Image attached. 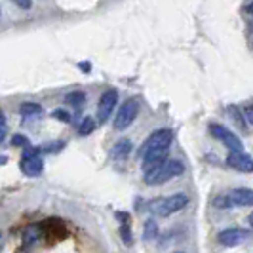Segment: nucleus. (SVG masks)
<instances>
[{"label":"nucleus","instance_id":"nucleus-27","mask_svg":"<svg viewBox=\"0 0 253 253\" xmlns=\"http://www.w3.org/2000/svg\"><path fill=\"white\" fill-rule=\"evenodd\" d=\"M248 13H252V15H253V2L250 4V6H248Z\"/></svg>","mask_w":253,"mask_h":253},{"label":"nucleus","instance_id":"nucleus-5","mask_svg":"<svg viewBox=\"0 0 253 253\" xmlns=\"http://www.w3.org/2000/svg\"><path fill=\"white\" fill-rule=\"evenodd\" d=\"M210 133L211 137H215L217 141H221L230 152H244V145H242L240 137L236 133H232L228 127L223 124H211L210 126Z\"/></svg>","mask_w":253,"mask_h":253},{"label":"nucleus","instance_id":"nucleus-2","mask_svg":"<svg viewBox=\"0 0 253 253\" xmlns=\"http://www.w3.org/2000/svg\"><path fill=\"white\" fill-rule=\"evenodd\" d=\"M185 171V166L181 164L179 160H173V158H168L164 164L160 166V168H156V169H152L149 173H145V183L147 185H162L166 181H169V179H175L177 175H181Z\"/></svg>","mask_w":253,"mask_h":253},{"label":"nucleus","instance_id":"nucleus-21","mask_svg":"<svg viewBox=\"0 0 253 253\" xmlns=\"http://www.w3.org/2000/svg\"><path fill=\"white\" fill-rule=\"evenodd\" d=\"M244 116H246V122H250V126L253 127V105H248L244 109Z\"/></svg>","mask_w":253,"mask_h":253},{"label":"nucleus","instance_id":"nucleus-18","mask_svg":"<svg viewBox=\"0 0 253 253\" xmlns=\"http://www.w3.org/2000/svg\"><path fill=\"white\" fill-rule=\"evenodd\" d=\"M120 236L124 238L126 246H131V242H133V236H131V228L127 227V225H122V227H120Z\"/></svg>","mask_w":253,"mask_h":253},{"label":"nucleus","instance_id":"nucleus-23","mask_svg":"<svg viewBox=\"0 0 253 253\" xmlns=\"http://www.w3.org/2000/svg\"><path fill=\"white\" fill-rule=\"evenodd\" d=\"M59 149H63V143H51L44 147V151H59Z\"/></svg>","mask_w":253,"mask_h":253},{"label":"nucleus","instance_id":"nucleus-8","mask_svg":"<svg viewBox=\"0 0 253 253\" xmlns=\"http://www.w3.org/2000/svg\"><path fill=\"white\" fill-rule=\"evenodd\" d=\"M116 103H118V91L116 89H107L101 97H99V101H97V120L101 124L111 118Z\"/></svg>","mask_w":253,"mask_h":253},{"label":"nucleus","instance_id":"nucleus-20","mask_svg":"<svg viewBox=\"0 0 253 253\" xmlns=\"http://www.w3.org/2000/svg\"><path fill=\"white\" fill-rule=\"evenodd\" d=\"M6 135H8V124H6V116H4V113L0 111V143L6 139Z\"/></svg>","mask_w":253,"mask_h":253},{"label":"nucleus","instance_id":"nucleus-25","mask_svg":"<svg viewBox=\"0 0 253 253\" xmlns=\"http://www.w3.org/2000/svg\"><path fill=\"white\" fill-rule=\"evenodd\" d=\"M15 6H19V8H31V2H19V0H15Z\"/></svg>","mask_w":253,"mask_h":253},{"label":"nucleus","instance_id":"nucleus-14","mask_svg":"<svg viewBox=\"0 0 253 253\" xmlns=\"http://www.w3.org/2000/svg\"><path fill=\"white\" fill-rule=\"evenodd\" d=\"M228 114H230V118L240 126V129H244V131L248 129V126H246V116H244V113H242L238 107H234V105L228 107Z\"/></svg>","mask_w":253,"mask_h":253},{"label":"nucleus","instance_id":"nucleus-10","mask_svg":"<svg viewBox=\"0 0 253 253\" xmlns=\"http://www.w3.org/2000/svg\"><path fill=\"white\" fill-rule=\"evenodd\" d=\"M227 198L230 206H253V189H234Z\"/></svg>","mask_w":253,"mask_h":253},{"label":"nucleus","instance_id":"nucleus-7","mask_svg":"<svg viewBox=\"0 0 253 253\" xmlns=\"http://www.w3.org/2000/svg\"><path fill=\"white\" fill-rule=\"evenodd\" d=\"M250 238H252V232H250V230H246V228H236V227L225 228V230H221L219 236H217V240L221 242L223 246H227V248L242 246V244H246Z\"/></svg>","mask_w":253,"mask_h":253},{"label":"nucleus","instance_id":"nucleus-24","mask_svg":"<svg viewBox=\"0 0 253 253\" xmlns=\"http://www.w3.org/2000/svg\"><path fill=\"white\" fill-rule=\"evenodd\" d=\"M53 116H57V118H61V120H69V114H65L63 111H55Z\"/></svg>","mask_w":253,"mask_h":253},{"label":"nucleus","instance_id":"nucleus-11","mask_svg":"<svg viewBox=\"0 0 253 253\" xmlns=\"http://www.w3.org/2000/svg\"><path fill=\"white\" fill-rule=\"evenodd\" d=\"M168 158H169V156H168V151L151 152V154L143 156V169H145V173H149V171H152V169L160 168Z\"/></svg>","mask_w":253,"mask_h":253},{"label":"nucleus","instance_id":"nucleus-28","mask_svg":"<svg viewBox=\"0 0 253 253\" xmlns=\"http://www.w3.org/2000/svg\"><path fill=\"white\" fill-rule=\"evenodd\" d=\"M175 253H185V252H175Z\"/></svg>","mask_w":253,"mask_h":253},{"label":"nucleus","instance_id":"nucleus-3","mask_svg":"<svg viewBox=\"0 0 253 253\" xmlns=\"http://www.w3.org/2000/svg\"><path fill=\"white\" fill-rule=\"evenodd\" d=\"M173 143V131L171 129H156L152 131L151 135L147 137V141L141 145L139 149V156H147L151 152H158V151H168L169 145Z\"/></svg>","mask_w":253,"mask_h":253},{"label":"nucleus","instance_id":"nucleus-16","mask_svg":"<svg viewBox=\"0 0 253 253\" xmlns=\"http://www.w3.org/2000/svg\"><path fill=\"white\" fill-rule=\"evenodd\" d=\"M84 101H86V95L82 91H73V93L65 95V103H69L71 107H76V109H80Z\"/></svg>","mask_w":253,"mask_h":253},{"label":"nucleus","instance_id":"nucleus-6","mask_svg":"<svg viewBox=\"0 0 253 253\" xmlns=\"http://www.w3.org/2000/svg\"><path fill=\"white\" fill-rule=\"evenodd\" d=\"M38 152H40V149H27L23 152L21 171L25 173L27 177H37V175L42 173V169H44V160H42V156Z\"/></svg>","mask_w":253,"mask_h":253},{"label":"nucleus","instance_id":"nucleus-17","mask_svg":"<svg viewBox=\"0 0 253 253\" xmlns=\"http://www.w3.org/2000/svg\"><path fill=\"white\" fill-rule=\"evenodd\" d=\"M19 113L23 116H37V114H42V107L38 103H23L19 107Z\"/></svg>","mask_w":253,"mask_h":253},{"label":"nucleus","instance_id":"nucleus-1","mask_svg":"<svg viewBox=\"0 0 253 253\" xmlns=\"http://www.w3.org/2000/svg\"><path fill=\"white\" fill-rule=\"evenodd\" d=\"M189 204V196L179 192V194H171V196H160L154 198L151 202H147V210L160 217H169L171 213H177L183 208H187Z\"/></svg>","mask_w":253,"mask_h":253},{"label":"nucleus","instance_id":"nucleus-15","mask_svg":"<svg viewBox=\"0 0 253 253\" xmlns=\"http://www.w3.org/2000/svg\"><path fill=\"white\" fill-rule=\"evenodd\" d=\"M93 129H95V120H93L91 116H86V118L80 122V126H78V133H80L82 137H86L89 133H93Z\"/></svg>","mask_w":253,"mask_h":253},{"label":"nucleus","instance_id":"nucleus-4","mask_svg":"<svg viewBox=\"0 0 253 253\" xmlns=\"http://www.w3.org/2000/svg\"><path fill=\"white\" fill-rule=\"evenodd\" d=\"M139 114V101L137 99H126L122 103V107L118 109L116 113V118H114V129L122 131L126 127L131 126V122L137 118Z\"/></svg>","mask_w":253,"mask_h":253},{"label":"nucleus","instance_id":"nucleus-22","mask_svg":"<svg viewBox=\"0 0 253 253\" xmlns=\"http://www.w3.org/2000/svg\"><path fill=\"white\" fill-rule=\"evenodd\" d=\"M12 145H15V147H23V145H27V139L23 137V135H13Z\"/></svg>","mask_w":253,"mask_h":253},{"label":"nucleus","instance_id":"nucleus-13","mask_svg":"<svg viewBox=\"0 0 253 253\" xmlns=\"http://www.w3.org/2000/svg\"><path fill=\"white\" fill-rule=\"evenodd\" d=\"M143 228H145V230H143V240L151 242L158 236V225H156V221H154V219H149Z\"/></svg>","mask_w":253,"mask_h":253},{"label":"nucleus","instance_id":"nucleus-12","mask_svg":"<svg viewBox=\"0 0 253 253\" xmlns=\"http://www.w3.org/2000/svg\"><path fill=\"white\" fill-rule=\"evenodd\" d=\"M129 152H131V141L120 139L113 145V149H111V156L116 158V160H124V158L129 156Z\"/></svg>","mask_w":253,"mask_h":253},{"label":"nucleus","instance_id":"nucleus-9","mask_svg":"<svg viewBox=\"0 0 253 253\" xmlns=\"http://www.w3.org/2000/svg\"><path fill=\"white\" fill-rule=\"evenodd\" d=\"M227 164L242 173H253V158L246 152H230L227 156Z\"/></svg>","mask_w":253,"mask_h":253},{"label":"nucleus","instance_id":"nucleus-26","mask_svg":"<svg viewBox=\"0 0 253 253\" xmlns=\"http://www.w3.org/2000/svg\"><path fill=\"white\" fill-rule=\"evenodd\" d=\"M248 223L252 225V228H253V213H250V217H248Z\"/></svg>","mask_w":253,"mask_h":253},{"label":"nucleus","instance_id":"nucleus-19","mask_svg":"<svg viewBox=\"0 0 253 253\" xmlns=\"http://www.w3.org/2000/svg\"><path fill=\"white\" fill-rule=\"evenodd\" d=\"M37 236H38L37 227H29L25 230V236H23V240H25V244H33V242L37 240Z\"/></svg>","mask_w":253,"mask_h":253}]
</instances>
